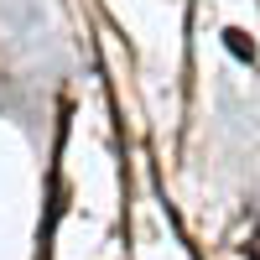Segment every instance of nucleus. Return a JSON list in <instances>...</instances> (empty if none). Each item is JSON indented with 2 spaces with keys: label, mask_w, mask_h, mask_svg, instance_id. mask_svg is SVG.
I'll return each mask as SVG.
<instances>
[{
  "label": "nucleus",
  "mask_w": 260,
  "mask_h": 260,
  "mask_svg": "<svg viewBox=\"0 0 260 260\" xmlns=\"http://www.w3.org/2000/svg\"><path fill=\"white\" fill-rule=\"evenodd\" d=\"M224 47H229L234 57H240V62H250V57H255V47H250V42H245V31H234V26L224 31Z\"/></svg>",
  "instance_id": "f257e3e1"
}]
</instances>
